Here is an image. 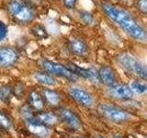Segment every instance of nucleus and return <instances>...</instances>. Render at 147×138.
<instances>
[{
	"label": "nucleus",
	"mask_w": 147,
	"mask_h": 138,
	"mask_svg": "<svg viewBox=\"0 0 147 138\" xmlns=\"http://www.w3.org/2000/svg\"><path fill=\"white\" fill-rule=\"evenodd\" d=\"M8 35V27L5 22L0 20V43L6 41Z\"/></svg>",
	"instance_id": "22"
},
{
	"label": "nucleus",
	"mask_w": 147,
	"mask_h": 138,
	"mask_svg": "<svg viewBox=\"0 0 147 138\" xmlns=\"http://www.w3.org/2000/svg\"><path fill=\"white\" fill-rule=\"evenodd\" d=\"M116 61L123 70L131 75L139 77L142 80H145L147 78L146 66L134 55L128 53H119L116 58Z\"/></svg>",
	"instance_id": "3"
},
{
	"label": "nucleus",
	"mask_w": 147,
	"mask_h": 138,
	"mask_svg": "<svg viewBox=\"0 0 147 138\" xmlns=\"http://www.w3.org/2000/svg\"><path fill=\"white\" fill-rule=\"evenodd\" d=\"M98 75V82L102 83L103 85L109 87L112 86L117 83V76L116 72L114 71L112 67L109 66H101L98 71L96 72Z\"/></svg>",
	"instance_id": "11"
},
{
	"label": "nucleus",
	"mask_w": 147,
	"mask_h": 138,
	"mask_svg": "<svg viewBox=\"0 0 147 138\" xmlns=\"http://www.w3.org/2000/svg\"><path fill=\"white\" fill-rule=\"evenodd\" d=\"M30 104L32 108H34L37 110H41L44 107V100L42 96L40 95L39 92L31 91L29 97Z\"/></svg>",
	"instance_id": "17"
},
{
	"label": "nucleus",
	"mask_w": 147,
	"mask_h": 138,
	"mask_svg": "<svg viewBox=\"0 0 147 138\" xmlns=\"http://www.w3.org/2000/svg\"><path fill=\"white\" fill-rule=\"evenodd\" d=\"M20 59L18 51L11 46H0V68L8 69L13 67Z\"/></svg>",
	"instance_id": "7"
},
{
	"label": "nucleus",
	"mask_w": 147,
	"mask_h": 138,
	"mask_svg": "<svg viewBox=\"0 0 147 138\" xmlns=\"http://www.w3.org/2000/svg\"><path fill=\"white\" fill-rule=\"evenodd\" d=\"M101 9L109 20L118 25L131 39L145 43L147 33L141 23L130 12L110 3H102Z\"/></svg>",
	"instance_id": "1"
},
{
	"label": "nucleus",
	"mask_w": 147,
	"mask_h": 138,
	"mask_svg": "<svg viewBox=\"0 0 147 138\" xmlns=\"http://www.w3.org/2000/svg\"><path fill=\"white\" fill-rule=\"evenodd\" d=\"M108 94L113 99L121 100L131 99L134 96V93L131 91L130 87L128 85L119 84V83L108 87Z\"/></svg>",
	"instance_id": "8"
},
{
	"label": "nucleus",
	"mask_w": 147,
	"mask_h": 138,
	"mask_svg": "<svg viewBox=\"0 0 147 138\" xmlns=\"http://www.w3.org/2000/svg\"><path fill=\"white\" fill-rule=\"evenodd\" d=\"M67 93L74 101H76L77 104L83 106V107L90 108L95 103L92 94L83 87L76 86L70 87L67 90Z\"/></svg>",
	"instance_id": "6"
},
{
	"label": "nucleus",
	"mask_w": 147,
	"mask_h": 138,
	"mask_svg": "<svg viewBox=\"0 0 147 138\" xmlns=\"http://www.w3.org/2000/svg\"><path fill=\"white\" fill-rule=\"evenodd\" d=\"M129 87H131V91L134 94H138V95H145L147 92V85L144 82V80L142 81H132Z\"/></svg>",
	"instance_id": "19"
},
{
	"label": "nucleus",
	"mask_w": 147,
	"mask_h": 138,
	"mask_svg": "<svg viewBox=\"0 0 147 138\" xmlns=\"http://www.w3.org/2000/svg\"><path fill=\"white\" fill-rule=\"evenodd\" d=\"M7 11L13 21L20 25H28L36 18L35 9L26 0H8Z\"/></svg>",
	"instance_id": "2"
},
{
	"label": "nucleus",
	"mask_w": 147,
	"mask_h": 138,
	"mask_svg": "<svg viewBox=\"0 0 147 138\" xmlns=\"http://www.w3.org/2000/svg\"><path fill=\"white\" fill-rule=\"evenodd\" d=\"M0 99H1V87H0Z\"/></svg>",
	"instance_id": "27"
},
{
	"label": "nucleus",
	"mask_w": 147,
	"mask_h": 138,
	"mask_svg": "<svg viewBox=\"0 0 147 138\" xmlns=\"http://www.w3.org/2000/svg\"><path fill=\"white\" fill-rule=\"evenodd\" d=\"M67 67L70 69L71 71H73L74 73L78 77H83L85 79L89 80L90 82H98V75H96V72H95L92 69H87V68H83L78 66L77 64H74V63H70L68 64Z\"/></svg>",
	"instance_id": "13"
},
{
	"label": "nucleus",
	"mask_w": 147,
	"mask_h": 138,
	"mask_svg": "<svg viewBox=\"0 0 147 138\" xmlns=\"http://www.w3.org/2000/svg\"><path fill=\"white\" fill-rule=\"evenodd\" d=\"M26 121V125L28 130H29L32 135L39 138H47L49 136V130L46 127V125L37 121L36 118L33 116H30L29 118L25 119Z\"/></svg>",
	"instance_id": "9"
},
{
	"label": "nucleus",
	"mask_w": 147,
	"mask_h": 138,
	"mask_svg": "<svg viewBox=\"0 0 147 138\" xmlns=\"http://www.w3.org/2000/svg\"><path fill=\"white\" fill-rule=\"evenodd\" d=\"M37 121H39L44 125H53L57 122V116L52 112H40L35 117Z\"/></svg>",
	"instance_id": "16"
},
{
	"label": "nucleus",
	"mask_w": 147,
	"mask_h": 138,
	"mask_svg": "<svg viewBox=\"0 0 147 138\" xmlns=\"http://www.w3.org/2000/svg\"><path fill=\"white\" fill-rule=\"evenodd\" d=\"M0 127L6 129V130H9V129H11L12 127L10 119H9L3 112H1V110H0Z\"/></svg>",
	"instance_id": "21"
},
{
	"label": "nucleus",
	"mask_w": 147,
	"mask_h": 138,
	"mask_svg": "<svg viewBox=\"0 0 147 138\" xmlns=\"http://www.w3.org/2000/svg\"><path fill=\"white\" fill-rule=\"evenodd\" d=\"M68 48L71 53L78 57H84L89 52V48L86 41L78 38L71 39L68 43Z\"/></svg>",
	"instance_id": "12"
},
{
	"label": "nucleus",
	"mask_w": 147,
	"mask_h": 138,
	"mask_svg": "<svg viewBox=\"0 0 147 138\" xmlns=\"http://www.w3.org/2000/svg\"><path fill=\"white\" fill-rule=\"evenodd\" d=\"M113 138H122L121 136H118V135H116V136H114Z\"/></svg>",
	"instance_id": "26"
},
{
	"label": "nucleus",
	"mask_w": 147,
	"mask_h": 138,
	"mask_svg": "<svg viewBox=\"0 0 147 138\" xmlns=\"http://www.w3.org/2000/svg\"><path fill=\"white\" fill-rule=\"evenodd\" d=\"M11 91H12V89L8 86H5V87H1V99L7 100V98H9L11 95Z\"/></svg>",
	"instance_id": "24"
},
{
	"label": "nucleus",
	"mask_w": 147,
	"mask_h": 138,
	"mask_svg": "<svg viewBox=\"0 0 147 138\" xmlns=\"http://www.w3.org/2000/svg\"><path fill=\"white\" fill-rule=\"evenodd\" d=\"M34 80L39 83V84L45 86V87H55L57 84L56 79L53 77V76L46 72H37L33 74Z\"/></svg>",
	"instance_id": "14"
},
{
	"label": "nucleus",
	"mask_w": 147,
	"mask_h": 138,
	"mask_svg": "<svg viewBox=\"0 0 147 138\" xmlns=\"http://www.w3.org/2000/svg\"><path fill=\"white\" fill-rule=\"evenodd\" d=\"M64 7L68 9H73L75 8L76 6V3H77V0H62Z\"/></svg>",
	"instance_id": "25"
},
{
	"label": "nucleus",
	"mask_w": 147,
	"mask_h": 138,
	"mask_svg": "<svg viewBox=\"0 0 147 138\" xmlns=\"http://www.w3.org/2000/svg\"><path fill=\"white\" fill-rule=\"evenodd\" d=\"M98 112L103 118L114 123L127 122L131 118L126 110L109 103H100L98 106Z\"/></svg>",
	"instance_id": "4"
},
{
	"label": "nucleus",
	"mask_w": 147,
	"mask_h": 138,
	"mask_svg": "<svg viewBox=\"0 0 147 138\" xmlns=\"http://www.w3.org/2000/svg\"><path fill=\"white\" fill-rule=\"evenodd\" d=\"M31 33L39 40H46L49 37L47 29L41 24H35L31 28Z\"/></svg>",
	"instance_id": "18"
},
{
	"label": "nucleus",
	"mask_w": 147,
	"mask_h": 138,
	"mask_svg": "<svg viewBox=\"0 0 147 138\" xmlns=\"http://www.w3.org/2000/svg\"><path fill=\"white\" fill-rule=\"evenodd\" d=\"M135 6L140 13L142 15L147 14V0H137L135 3Z\"/></svg>",
	"instance_id": "23"
},
{
	"label": "nucleus",
	"mask_w": 147,
	"mask_h": 138,
	"mask_svg": "<svg viewBox=\"0 0 147 138\" xmlns=\"http://www.w3.org/2000/svg\"><path fill=\"white\" fill-rule=\"evenodd\" d=\"M79 18L83 24L86 26H92L95 23V17L93 16V14L86 10L79 12Z\"/></svg>",
	"instance_id": "20"
},
{
	"label": "nucleus",
	"mask_w": 147,
	"mask_h": 138,
	"mask_svg": "<svg viewBox=\"0 0 147 138\" xmlns=\"http://www.w3.org/2000/svg\"><path fill=\"white\" fill-rule=\"evenodd\" d=\"M59 116L62 121L66 124L68 127H70L73 130H78L82 126V123L79 117L73 112L71 110L66 108H62L59 110Z\"/></svg>",
	"instance_id": "10"
},
{
	"label": "nucleus",
	"mask_w": 147,
	"mask_h": 138,
	"mask_svg": "<svg viewBox=\"0 0 147 138\" xmlns=\"http://www.w3.org/2000/svg\"><path fill=\"white\" fill-rule=\"evenodd\" d=\"M42 98L51 106H57L61 101V96L56 91L50 89H45L42 90Z\"/></svg>",
	"instance_id": "15"
},
{
	"label": "nucleus",
	"mask_w": 147,
	"mask_h": 138,
	"mask_svg": "<svg viewBox=\"0 0 147 138\" xmlns=\"http://www.w3.org/2000/svg\"><path fill=\"white\" fill-rule=\"evenodd\" d=\"M40 64L44 72L48 73L52 76L62 77L74 83L78 81V79H79V77L75 73L71 71L67 66H63V64L51 61V60L48 59H42Z\"/></svg>",
	"instance_id": "5"
}]
</instances>
